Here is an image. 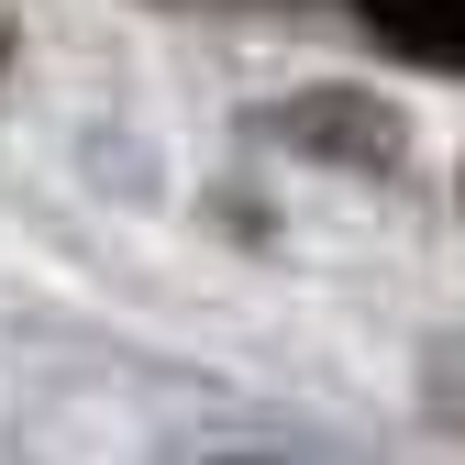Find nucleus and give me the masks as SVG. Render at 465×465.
<instances>
[{"instance_id":"nucleus-2","label":"nucleus","mask_w":465,"mask_h":465,"mask_svg":"<svg viewBox=\"0 0 465 465\" xmlns=\"http://www.w3.org/2000/svg\"><path fill=\"white\" fill-rule=\"evenodd\" d=\"M0 55H12V23H0Z\"/></svg>"},{"instance_id":"nucleus-1","label":"nucleus","mask_w":465,"mask_h":465,"mask_svg":"<svg viewBox=\"0 0 465 465\" xmlns=\"http://www.w3.org/2000/svg\"><path fill=\"white\" fill-rule=\"evenodd\" d=\"M366 12L411 45V55H443V67H465V0H366Z\"/></svg>"}]
</instances>
